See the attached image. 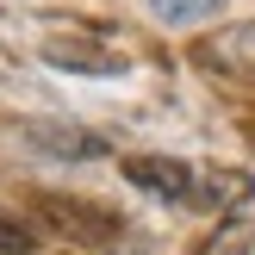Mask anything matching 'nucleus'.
<instances>
[{
    "label": "nucleus",
    "instance_id": "nucleus-1",
    "mask_svg": "<svg viewBox=\"0 0 255 255\" xmlns=\"http://www.w3.org/2000/svg\"><path fill=\"white\" fill-rule=\"evenodd\" d=\"M44 62L50 69H69V75H119L125 50L106 31H69V37H44Z\"/></svg>",
    "mask_w": 255,
    "mask_h": 255
},
{
    "label": "nucleus",
    "instance_id": "nucleus-2",
    "mask_svg": "<svg viewBox=\"0 0 255 255\" xmlns=\"http://www.w3.org/2000/svg\"><path fill=\"white\" fill-rule=\"evenodd\" d=\"M125 181H131V187H143L149 199H168V206H193L199 168H193V162H174V156H125Z\"/></svg>",
    "mask_w": 255,
    "mask_h": 255
},
{
    "label": "nucleus",
    "instance_id": "nucleus-3",
    "mask_svg": "<svg viewBox=\"0 0 255 255\" xmlns=\"http://www.w3.org/2000/svg\"><path fill=\"white\" fill-rule=\"evenodd\" d=\"M37 212H50V224H56L62 237H75V243H119V237H125V224L112 218V212L81 206V199H56V193H44V199H37Z\"/></svg>",
    "mask_w": 255,
    "mask_h": 255
},
{
    "label": "nucleus",
    "instance_id": "nucleus-4",
    "mask_svg": "<svg viewBox=\"0 0 255 255\" xmlns=\"http://www.w3.org/2000/svg\"><path fill=\"white\" fill-rule=\"evenodd\" d=\"M199 62H212V69H224V75H255V19L206 37V44H199Z\"/></svg>",
    "mask_w": 255,
    "mask_h": 255
},
{
    "label": "nucleus",
    "instance_id": "nucleus-5",
    "mask_svg": "<svg viewBox=\"0 0 255 255\" xmlns=\"http://www.w3.org/2000/svg\"><path fill=\"white\" fill-rule=\"evenodd\" d=\"M249 193H255V181H249L243 168H199L193 206H206V212H237V206H249Z\"/></svg>",
    "mask_w": 255,
    "mask_h": 255
},
{
    "label": "nucleus",
    "instance_id": "nucleus-6",
    "mask_svg": "<svg viewBox=\"0 0 255 255\" xmlns=\"http://www.w3.org/2000/svg\"><path fill=\"white\" fill-rule=\"evenodd\" d=\"M31 137L37 149H50V156H62V162H87V156H106V143H100L94 131H62V125H31Z\"/></svg>",
    "mask_w": 255,
    "mask_h": 255
},
{
    "label": "nucleus",
    "instance_id": "nucleus-7",
    "mask_svg": "<svg viewBox=\"0 0 255 255\" xmlns=\"http://www.w3.org/2000/svg\"><path fill=\"white\" fill-rule=\"evenodd\" d=\"M249 243H255L249 218H231V224H218V237H212L199 255H249Z\"/></svg>",
    "mask_w": 255,
    "mask_h": 255
},
{
    "label": "nucleus",
    "instance_id": "nucleus-8",
    "mask_svg": "<svg viewBox=\"0 0 255 255\" xmlns=\"http://www.w3.org/2000/svg\"><path fill=\"white\" fill-rule=\"evenodd\" d=\"M149 12H156L162 25H193V19H206V12H218V0H149Z\"/></svg>",
    "mask_w": 255,
    "mask_h": 255
},
{
    "label": "nucleus",
    "instance_id": "nucleus-9",
    "mask_svg": "<svg viewBox=\"0 0 255 255\" xmlns=\"http://www.w3.org/2000/svg\"><path fill=\"white\" fill-rule=\"evenodd\" d=\"M0 255H31V231L19 218H0Z\"/></svg>",
    "mask_w": 255,
    "mask_h": 255
}]
</instances>
